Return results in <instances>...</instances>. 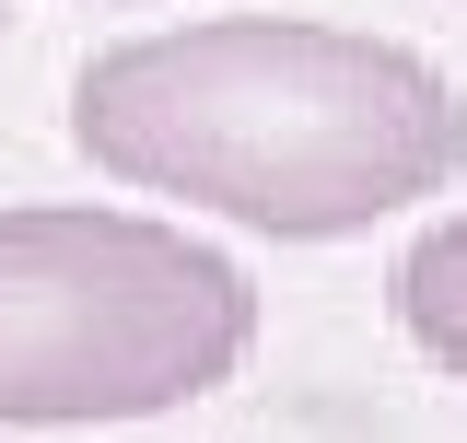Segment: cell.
Returning a JSON list of instances; mask_svg holds the SVG:
<instances>
[{
	"instance_id": "7a4b0ae2",
	"label": "cell",
	"mask_w": 467,
	"mask_h": 443,
	"mask_svg": "<svg viewBox=\"0 0 467 443\" xmlns=\"http://www.w3.org/2000/svg\"><path fill=\"white\" fill-rule=\"evenodd\" d=\"M257 350V292L223 245L152 211H0V420H152L234 386Z\"/></svg>"
},
{
	"instance_id": "277c9868",
	"label": "cell",
	"mask_w": 467,
	"mask_h": 443,
	"mask_svg": "<svg viewBox=\"0 0 467 443\" xmlns=\"http://www.w3.org/2000/svg\"><path fill=\"white\" fill-rule=\"evenodd\" d=\"M94 12H140V0H94Z\"/></svg>"
},
{
	"instance_id": "3957f363",
	"label": "cell",
	"mask_w": 467,
	"mask_h": 443,
	"mask_svg": "<svg viewBox=\"0 0 467 443\" xmlns=\"http://www.w3.org/2000/svg\"><path fill=\"white\" fill-rule=\"evenodd\" d=\"M386 292H398V327H409V350H420V362H444V374L467 386V211L420 222Z\"/></svg>"
},
{
	"instance_id": "6da1fadb",
	"label": "cell",
	"mask_w": 467,
	"mask_h": 443,
	"mask_svg": "<svg viewBox=\"0 0 467 443\" xmlns=\"http://www.w3.org/2000/svg\"><path fill=\"white\" fill-rule=\"evenodd\" d=\"M70 140L140 199H187L281 245L374 233L467 175V106L432 58L292 12H211L82 58Z\"/></svg>"
}]
</instances>
